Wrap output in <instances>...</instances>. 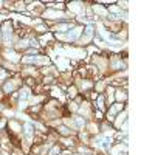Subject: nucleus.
<instances>
[{
	"label": "nucleus",
	"instance_id": "nucleus-4",
	"mask_svg": "<svg viewBox=\"0 0 155 155\" xmlns=\"http://www.w3.org/2000/svg\"><path fill=\"white\" fill-rule=\"evenodd\" d=\"M8 127H9V129H12V132H14V133H17V132L22 130V126H20L16 119H11L9 123H8Z\"/></svg>",
	"mask_w": 155,
	"mask_h": 155
},
{
	"label": "nucleus",
	"instance_id": "nucleus-1",
	"mask_svg": "<svg viewBox=\"0 0 155 155\" xmlns=\"http://www.w3.org/2000/svg\"><path fill=\"white\" fill-rule=\"evenodd\" d=\"M19 85H20V82L17 79H11V81H8V82L3 85V90H5V93H12Z\"/></svg>",
	"mask_w": 155,
	"mask_h": 155
},
{
	"label": "nucleus",
	"instance_id": "nucleus-11",
	"mask_svg": "<svg viewBox=\"0 0 155 155\" xmlns=\"http://www.w3.org/2000/svg\"><path fill=\"white\" fill-rule=\"evenodd\" d=\"M93 116H95V121H103V116L104 115H103V112H101V110H96Z\"/></svg>",
	"mask_w": 155,
	"mask_h": 155
},
{
	"label": "nucleus",
	"instance_id": "nucleus-6",
	"mask_svg": "<svg viewBox=\"0 0 155 155\" xmlns=\"http://www.w3.org/2000/svg\"><path fill=\"white\" fill-rule=\"evenodd\" d=\"M57 133H60V135H62V137H70L71 135V130L68 129V127H67V126H60L59 127V129H57Z\"/></svg>",
	"mask_w": 155,
	"mask_h": 155
},
{
	"label": "nucleus",
	"instance_id": "nucleus-7",
	"mask_svg": "<svg viewBox=\"0 0 155 155\" xmlns=\"http://www.w3.org/2000/svg\"><path fill=\"white\" fill-rule=\"evenodd\" d=\"M93 87V82H90L89 79H81V89H84V90H90Z\"/></svg>",
	"mask_w": 155,
	"mask_h": 155
},
{
	"label": "nucleus",
	"instance_id": "nucleus-12",
	"mask_svg": "<svg viewBox=\"0 0 155 155\" xmlns=\"http://www.w3.org/2000/svg\"><path fill=\"white\" fill-rule=\"evenodd\" d=\"M109 11H112V12H121V8H118L116 3H113L110 8H109Z\"/></svg>",
	"mask_w": 155,
	"mask_h": 155
},
{
	"label": "nucleus",
	"instance_id": "nucleus-9",
	"mask_svg": "<svg viewBox=\"0 0 155 155\" xmlns=\"http://www.w3.org/2000/svg\"><path fill=\"white\" fill-rule=\"evenodd\" d=\"M34 30H36L37 33H40V34H42V33H45V31H48V28H47V25H37Z\"/></svg>",
	"mask_w": 155,
	"mask_h": 155
},
{
	"label": "nucleus",
	"instance_id": "nucleus-13",
	"mask_svg": "<svg viewBox=\"0 0 155 155\" xmlns=\"http://www.w3.org/2000/svg\"><path fill=\"white\" fill-rule=\"evenodd\" d=\"M0 37H2V26H0Z\"/></svg>",
	"mask_w": 155,
	"mask_h": 155
},
{
	"label": "nucleus",
	"instance_id": "nucleus-2",
	"mask_svg": "<svg viewBox=\"0 0 155 155\" xmlns=\"http://www.w3.org/2000/svg\"><path fill=\"white\" fill-rule=\"evenodd\" d=\"M126 118H127V112L126 110H123V112H119L118 115H116V119H113V127H115V129H119L121 127V124L124 123L126 121Z\"/></svg>",
	"mask_w": 155,
	"mask_h": 155
},
{
	"label": "nucleus",
	"instance_id": "nucleus-8",
	"mask_svg": "<svg viewBox=\"0 0 155 155\" xmlns=\"http://www.w3.org/2000/svg\"><path fill=\"white\" fill-rule=\"evenodd\" d=\"M23 130H25V135L28 137V138H31L33 137V124H23Z\"/></svg>",
	"mask_w": 155,
	"mask_h": 155
},
{
	"label": "nucleus",
	"instance_id": "nucleus-5",
	"mask_svg": "<svg viewBox=\"0 0 155 155\" xmlns=\"http://www.w3.org/2000/svg\"><path fill=\"white\" fill-rule=\"evenodd\" d=\"M67 95H68V98L75 99V98L78 96V87H76V85H71V87H68V89H67Z\"/></svg>",
	"mask_w": 155,
	"mask_h": 155
},
{
	"label": "nucleus",
	"instance_id": "nucleus-3",
	"mask_svg": "<svg viewBox=\"0 0 155 155\" xmlns=\"http://www.w3.org/2000/svg\"><path fill=\"white\" fill-rule=\"evenodd\" d=\"M115 98L119 104H126L127 103V92L126 90H115Z\"/></svg>",
	"mask_w": 155,
	"mask_h": 155
},
{
	"label": "nucleus",
	"instance_id": "nucleus-10",
	"mask_svg": "<svg viewBox=\"0 0 155 155\" xmlns=\"http://www.w3.org/2000/svg\"><path fill=\"white\" fill-rule=\"evenodd\" d=\"M56 154H60V146H57V144L48 152V155H56Z\"/></svg>",
	"mask_w": 155,
	"mask_h": 155
}]
</instances>
